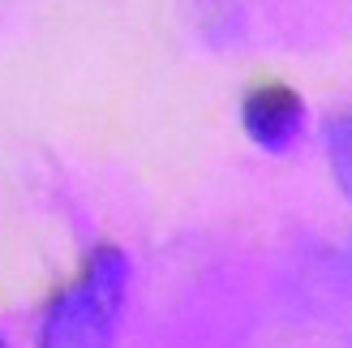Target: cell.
<instances>
[{
	"label": "cell",
	"instance_id": "3",
	"mask_svg": "<svg viewBox=\"0 0 352 348\" xmlns=\"http://www.w3.org/2000/svg\"><path fill=\"white\" fill-rule=\"evenodd\" d=\"M0 348H9V344H5V336H0Z\"/></svg>",
	"mask_w": 352,
	"mask_h": 348
},
{
	"label": "cell",
	"instance_id": "2",
	"mask_svg": "<svg viewBox=\"0 0 352 348\" xmlns=\"http://www.w3.org/2000/svg\"><path fill=\"white\" fill-rule=\"evenodd\" d=\"M245 129L262 146H288L305 120V103L288 82H258L241 103Z\"/></svg>",
	"mask_w": 352,
	"mask_h": 348
},
{
	"label": "cell",
	"instance_id": "1",
	"mask_svg": "<svg viewBox=\"0 0 352 348\" xmlns=\"http://www.w3.org/2000/svg\"><path fill=\"white\" fill-rule=\"evenodd\" d=\"M125 297V271L116 254H95L86 271L47 305L39 348H112Z\"/></svg>",
	"mask_w": 352,
	"mask_h": 348
}]
</instances>
